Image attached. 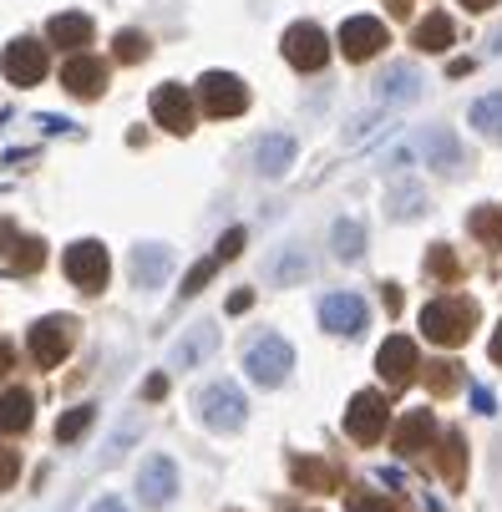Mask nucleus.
<instances>
[{"mask_svg":"<svg viewBox=\"0 0 502 512\" xmlns=\"http://www.w3.org/2000/svg\"><path fill=\"white\" fill-rule=\"evenodd\" d=\"M472 325H477V305H472V300H432V305L421 310L426 340H432V345H447V350L467 345Z\"/></svg>","mask_w":502,"mask_h":512,"instance_id":"obj_1","label":"nucleus"},{"mask_svg":"<svg viewBox=\"0 0 502 512\" xmlns=\"http://www.w3.org/2000/svg\"><path fill=\"white\" fill-rule=\"evenodd\" d=\"M31 360L41 365V371H51V365H61L71 355V345H77V320H66V315H51L41 325H31Z\"/></svg>","mask_w":502,"mask_h":512,"instance_id":"obj_2","label":"nucleus"},{"mask_svg":"<svg viewBox=\"0 0 502 512\" xmlns=\"http://www.w3.org/2000/svg\"><path fill=\"white\" fill-rule=\"evenodd\" d=\"M386 416H391V406H386L381 391L350 396V406H345V436H350V442H361V447H371V442H381Z\"/></svg>","mask_w":502,"mask_h":512,"instance_id":"obj_3","label":"nucleus"},{"mask_svg":"<svg viewBox=\"0 0 502 512\" xmlns=\"http://www.w3.org/2000/svg\"><path fill=\"white\" fill-rule=\"evenodd\" d=\"M193 406H198V421L213 426V431H239V426H244V396H239L229 381L203 386Z\"/></svg>","mask_w":502,"mask_h":512,"instance_id":"obj_4","label":"nucleus"},{"mask_svg":"<svg viewBox=\"0 0 502 512\" xmlns=\"http://www.w3.org/2000/svg\"><path fill=\"white\" fill-rule=\"evenodd\" d=\"M284 61H290L295 71H320L330 61V36L315 21H295L290 31H284Z\"/></svg>","mask_w":502,"mask_h":512,"instance_id":"obj_5","label":"nucleus"},{"mask_svg":"<svg viewBox=\"0 0 502 512\" xmlns=\"http://www.w3.org/2000/svg\"><path fill=\"white\" fill-rule=\"evenodd\" d=\"M290 365H295V350L284 345L279 335H264V340L249 345V355H244V371H249V381H259V386H279L284 376H290Z\"/></svg>","mask_w":502,"mask_h":512,"instance_id":"obj_6","label":"nucleus"},{"mask_svg":"<svg viewBox=\"0 0 502 512\" xmlns=\"http://www.w3.org/2000/svg\"><path fill=\"white\" fill-rule=\"evenodd\" d=\"M107 274H112V259H107V249L97 239H82V244L66 249V279L77 284V289L97 295V289L107 284Z\"/></svg>","mask_w":502,"mask_h":512,"instance_id":"obj_7","label":"nucleus"},{"mask_svg":"<svg viewBox=\"0 0 502 512\" xmlns=\"http://www.w3.org/2000/svg\"><path fill=\"white\" fill-rule=\"evenodd\" d=\"M198 102L208 117H239L249 107V87L239 77H229V71H208L198 82Z\"/></svg>","mask_w":502,"mask_h":512,"instance_id":"obj_8","label":"nucleus"},{"mask_svg":"<svg viewBox=\"0 0 502 512\" xmlns=\"http://www.w3.org/2000/svg\"><path fill=\"white\" fill-rule=\"evenodd\" d=\"M340 51H345V61H371V56H381L386 51V26L376 21V16H350L345 26H340Z\"/></svg>","mask_w":502,"mask_h":512,"instance_id":"obj_9","label":"nucleus"},{"mask_svg":"<svg viewBox=\"0 0 502 512\" xmlns=\"http://www.w3.org/2000/svg\"><path fill=\"white\" fill-rule=\"evenodd\" d=\"M376 371H381L386 386H406V381H416V371H421V355H416V345H411L406 335H391V340L376 350Z\"/></svg>","mask_w":502,"mask_h":512,"instance_id":"obj_10","label":"nucleus"},{"mask_svg":"<svg viewBox=\"0 0 502 512\" xmlns=\"http://www.w3.org/2000/svg\"><path fill=\"white\" fill-rule=\"evenodd\" d=\"M6 82H16V87H36L41 77H46V51H41V41H31V36H21V41H11L6 46Z\"/></svg>","mask_w":502,"mask_h":512,"instance_id":"obj_11","label":"nucleus"},{"mask_svg":"<svg viewBox=\"0 0 502 512\" xmlns=\"http://www.w3.org/2000/svg\"><path fill=\"white\" fill-rule=\"evenodd\" d=\"M61 82H66V92L71 97H82V102H97L102 92H107V66L97 61V56H71L66 66H61Z\"/></svg>","mask_w":502,"mask_h":512,"instance_id":"obj_12","label":"nucleus"},{"mask_svg":"<svg viewBox=\"0 0 502 512\" xmlns=\"http://www.w3.org/2000/svg\"><path fill=\"white\" fill-rule=\"evenodd\" d=\"M0 264L16 269V274H31L46 264V244L41 239H21L11 218H0Z\"/></svg>","mask_w":502,"mask_h":512,"instance_id":"obj_13","label":"nucleus"},{"mask_svg":"<svg viewBox=\"0 0 502 512\" xmlns=\"http://www.w3.org/2000/svg\"><path fill=\"white\" fill-rule=\"evenodd\" d=\"M137 492H142V507H153V512L168 507L178 497V467L168 457H148V467L137 477Z\"/></svg>","mask_w":502,"mask_h":512,"instance_id":"obj_14","label":"nucleus"},{"mask_svg":"<svg viewBox=\"0 0 502 512\" xmlns=\"http://www.w3.org/2000/svg\"><path fill=\"white\" fill-rule=\"evenodd\" d=\"M153 117L168 127V132H178V137H188L193 132V97L183 92V87H158L153 92Z\"/></svg>","mask_w":502,"mask_h":512,"instance_id":"obj_15","label":"nucleus"},{"mask_svg":"<svg viewBox=\"0 0 502 512\" xmlns=\"http://www.w3.org/2000/svg\"><path fill=\"white\" fill-rule=\"evenodd\" d=\"M391 442H396L401 457L426 452V447L437 442V416H432V411H406V416L396 421V436H391Z\"/></svg>","mask_w":502,"mask_h":512,"instance_id":"obj_16","label":"nucleus"},{"mask_svg":"<svg viewBox=\"0 0 502 512\" xmlns=\"http://www.w3.org/2000/svg\"><path fill=\"white\" fill-rule=\"evenodd\" d=\"M320 325L330 330V335H355L366 325V300H355V295H330L325 305H320Z\"/></svg>","mask_w":502,"mask_h":512,"instance_id":"obj_17","label":"nucleus"},{"mask_svg":"<svg viewBox=\"0 0 502 512\" xmlns=\"http://www.w3.org/2000/svg\"><path fill=\"white\" fill-rule=\"evenodd\" d=\"M46 41H56V46H66V51H87V41H92V16H82V11H61V16H51V26H46Z\"/></svg>","mask_w":502,"mask_h":512,"instance_id":"obj_18","label":"nucleus"},{"mask_svg":"<svg viewBox=\"0 0 502 512\" xmlns=\"http://www.w3.org/2000/svg\"><path fill=\"white\" fill-rule=\"evenodd\" d=\"M290 477L305 492H335V467L325 457H290Z\"/></svg>","mask_w":502,"mask_h":512,"instance_id":"obj_19","label":"nucleus"},{"mask_svg":"<svg viewBox=\"0 0 502 512\" xmlns=\"http://www.w3.org/2000/svg\"><path fill=\"white\" fill-rule=\"evenodd\" d=\"M290 158H295V137H284V132L264 137V142H259V153H254V163H259L264 178H279L284 168H290Z\"/></svg>","mask_w":502,"mask_h":512,"instance_id":"obj_20","label":"nucleus"},{"mask_svg":"<svg viewBox=\"0 0 502 512\" xmlns=\"http://www.w3.org/2000/svg\"><path fill=\"white\" fill-rule=\"evenodd\" d=\"M31 416H36L31 391H6V396H0V436L26 431V426H31Z\"/></svg>","mask_w":502,"mask_h":512,"instance_id":"obj_21","label":"nucleus"},{"mask_svg":"<svg viewBox=\"0 0 502 512\" xmlns=\"http://www.w3.org/2000/svg\"><path fill=\"white\" fill-rule=\"evenodd\" d=\"M421 51H447L452 41H457V26H452V16L447 11H432L426 21H416V36H411Z\"/></svg>","mask_w":502,"mask_h":512,"instance_id":"obj_22","label":"nucleus"},{"mask_svg":"<svg viewBox=\"0 0 502 512\" xmlns=\"http://www.w3.org/2000/svg\"><path fill=\"white\" fill-rule=\"evenodd\" d=\"M132 274H137V284H158V279L168 274V249H163V244L132 249Z\"/></svg>","mask_w":502,"mask_h":512,"instance_id":"obj_23","label":"nucleus"},{"mask_svg":"<svg viewBox=\"0 0 502 512\" xmlns=\"http://www.w3.org/2000/svg\"><path fill=\"white\" fill-rule=\"evenodd\" d=\"M472 127H477L482 137H502V92L472 102Z\"/></svg>","mask_w":502,"mask_h":512,"instance_id":"obj_24","label":"nucleus"},{"mask_svg":"<svg viewBox=\"0 0 502 512\" xmlns=\"http://www.w3.org/2000/svg\"><path fill=\"white\" fill-rule=\"evenodd\" d=\"M416 82H421V77H416L411 66H396L391 77H381V97H386V102H411V97L421 92Z\"/></svg>","mask_w":502,"mask_h":512,"instance_id":"obj_25","label":"nucleus"},{"mask_svg":"<svg viewBox=\"0 0 502 512\" xmlns=\"http://www.w3.org/2000/svg\"><path fill=\"white\" fill-rule=\"evenodd\" d=\"M437 467H442V477H447V482H462V477H467V447H462V436H457V431L442 442Z\"/></svg>","mask_w":502,"mask_h":512,"instance_id":"obj_26","label":"nucleus"},{"mask_svg":"<svg viewBox=\"0 0 502 512\" xmlns=\"http://www.w3.org/2000/svg\"><path fill=\"white\" fill-rule=\"evenodd\" d=\"M112 56H117L122 66L148 61V36H142V31H117V41H112Z\"/></svg>","mask_w":502,"mask_h":512,"instance_id":"obj_27","label":"nucleus"},{"mask_svg":"<svg viewBox=\"0 0 502 512\" xmlns=\"http://www.w3.org/2000/svg\"><path fill=\"white\" fill-rule=\"evenodd\" d=\"M467 229H472L482 244H502V213H497V208H472Z\"/></svg>","mask_w":502,"mask_h":512,"instance_id":"obj_28","label":"nucleus"},{"mask_svg":"<svg viewBox=\"0 0 502 512\" xmlns=\"http://www.w3.org/2000/svg\"><path fill=\"white\" fill-rule=\"evenodd\" d=\"M92 421H97V411H92V406H71V411L56 421V442H77V436H82Z\"/></svg>","mask_w":502,"mask_h":512,"instance_id":"obj_29","label":"nucleus"},{"mask_svg":"<svg viewBox=\"0 0 502 512\" xmlns=\"http://www.w3.org/2000/svg\"><path fill=\"white\" fill-rule=\"evenodd\" d=\"M426 386H432L437 396H452L462 386V371H457L452 360H432V365H426Z\"/></svg>","mask_w":502,"mask_h":512,"instance_id":"obj_30","label":"nucleus"},{"mask_svg":"<svg viewBox=\"0 0 502 512\" xmlns=\"http://www.w3.org/2000/svg\"><path fill=\"white\" fill-rule=\"evenodd\" d=\"M330 239H335V254H340V259H355V254H361V244H366V229L350 224V218H340Z\"/></svg>","mask_w":502,"mask_h":512,"instance_id":"obj_31","label":"nucleus"},{"mask_svg":"<svg viewBox=\"0 0 502 512\" xmlns=\"http://www.w3.org/2000/svg\"><path fill=\"white\" fill-rule=\"evenodd\" d=\"M213 340H219V335H213V330H198V335H188L183 345H178V355H173V365H188L198 350H213Z\"/></svg>","mask_w":502,"mask_h":512,"instance_id":"obj_32","label":"nucleus"},{"mask_svg":"<svg viewBox=\"0 0 502 512\" xmlns=\"http://www.w3.org/2000/svg\"><path fill=\"white\" fill-rule=\"evenodd\" d=\"M426 269L442 274V279H457V259H452V249H447V244H437L432 254H426Z\"/></svg>","mask_w":502,"mask_h":512,"instance_id":"obj_33","label":"nucleus"},{"mask_svg":"<svg viewBox=\"0 0 502 512\" xmlns=\"http://www.w3.org/2000/svg\"><path fill=\"white\" fill-rule=\"evenodd\" d=\"M213 269H219V259H203V264H193V269H188V279H183V295H198V289L213 279Z\"/></svg>","mask_w":502,"mask_h":512,"instance_id":"obj_34","label":"nucleus"},{"mask_svg":"<svg viewBox=\"0 0 502 512\" xmlns=\"http://www.w3.org/2000/svg\"><path fill=\"white\" fill-rule=\"evenodd\" d=\"M16 477H21V457H16V447H0V492L16 487Z\"/></svg>","mask_w":502,"mask_h":512,"instance_id":"obj_35","label":"nucleus"},{"mask_svg":"<svg viewBox=\"0 0 502 512\" xmlns=\"http://www.w3.org/2000/svg\"><path fill=\"white\" fill-rule=\"evenodd\" d=\"M350 512H396V507H391L386 497H371V492H366V497H350Z\"/></svg>","mask_w":502,"mask_h":512,"instance_id":"obj_36","label":"nucleus"},{"mask_svg":"<svg viewBox=\"0 0 502 512\" xmlns=\"http://www.w3.org/2000/svg\"><path fill=\"white\" fill-rule=\"evenodd\" d=\"M142 396H148V401H158V396H168V381H163V376H153L148 386H142Z\"/></svg>","mask_w":502,"mask_h":512,"instance_id":"obj_37","label":"nucleus"},{"mask_svg":"<svg viewBox=\"0 0 502 512\" xmlns=\"http://www.w3.org/2000/svg\"><path fill=\"white\" fill-rule=\"evenodd\" d=\"M92 512H127V507H122V497H102Z\"/></svg>","mask_w":502,"mask_h":512,"instance_id":"obj_38","label":"nucleus"},{"mask_svg":"<svg viewBox=\"0 0 502 512\" xmlns=\"http://www.w3.org/2000/svg\"><path fill=\"white\" fill-rule=\"evenodd\" d=\"M11 360H16V350H11L6 340H0V376H6V371H11Z\"/></svg>","mask_w":502,"mask_h":512,"instance_id":"obj_39","label":"nucleus"},{"mask_svg":"<svg viewBox=\"0 0 502 512\" xmlns=\"http://www.w3.org/2000/svg\"><path fill=\"white\" fill-rule=\"evenodd\" d=\"M249 305H254V295H249V289H239V295L229 300V310H249Z\"/></svg>","mask_w":502,"mask_h":512,"instance_id":"obj_40","label":"nucleus"},{"mask_svg":"<svg viewBox=\"0 0 502 512\" xmlns=\"http://www.w3.org/2000/svg\"><path fill=\"white\" fill-rule=\"evenodd\" d=\"M487 350H492V360L502 365V325H497V335H492V345H487Z\"/></svg>","mask_w":502,"mask_h":512,"instance_id":"obj_41","label":"nucleus"},{"mask_svg":"<svg viewBox=\"0 0 502 512\" xmlns=\"http://www.w3.org/2000/svg\"><path fill=\"white\" fill-rule=\"evenodd\" d=\"M462 6H467V11H492L497 0H462Z\"/></svg>","mask_w":502,"mask_h":512,"instance_id":"obj_42","label":"nucleus"},{"mask_svg":"<svg viewBox=\"0 0 502 512\" xmlns=\"http://www.w3.org/2000/svg\"><path fill=\"white\" fill-rule=\"evenodd\" d=\"M391 11H396V16H406V11H411V0H391Z\"/></svg>","mask_w":502,"mask_h":512,"instance_id":"obj_43","label":"nucleus"}]
</instances>
